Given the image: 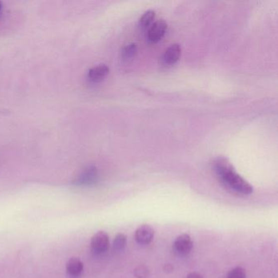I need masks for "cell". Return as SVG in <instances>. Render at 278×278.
Returning <instances> with one entry per match:
<instances>
[{"label": "cell", "mask_w": 278, "mask_h": 278, "mask_svg": "<svg viewBox=\"0 0 278 278\" xmlns=\"http://www.w3.org/2000/svg\"><path fill=\"white\" fill-rule=\"evenodd\" d=\"M155 231L149 225H140L135 233V238L137 243L140 245H148L154 239Z\"/></svg>", "instance_id": "4"}, {"label": "cell", "mask_w": 278, "mask_h": 278, "mask_svg": "<svg viewBox=\"0 0 278 278\" xmlns=\"http://www.w3.org/2000/svg\"><path fill=\"white\" fill-rule=\"evenodd\" d=\"M109 67L102 64V65H96L90 69L87 77L91 82H101L106 78V76L109 74Z\"/></svg>", "instance_id": "6"}, {"label": "cell", "mask_w": 278, "mask_h": 278, "mask_svg": "<svg viewBox=\"0 0 278 278\" xmlns=\"http://www.w3.org/2000/svg\"><path fill=\"white\" fill-rule=\"evenodd\" d=\"M136 51H137V47L136 44L127 45V47L123 48L122 56L123 59H130L136 55Z\"/></svg>", "instance_id": "13"}, {"label": "cell", "mask_w": 278, "mask_h": 278, "mask_svg": "<svg viewBox=\"0 0 278 278\" xmlns=\"http://www.w3.org/2000/svg\"><path fill=\"white\" fill-rule=\"evenodd\" d=\"M2 2H0V13L2 12Z\"/></svg>", "instance_id": "15"}, {"label": "cell", "mask_w": 278, "mask_h": 278, "mask_svg": "<svg viewBox=\"0 0 278 278\" xmlns=\"http://www.w3.org/2000/svg\"><path fill=\"white\" fill-rule=\"evenodd\" d=\"M154 17H155V12L154 11L149 10V11H145L139 20V25L140 28L143 29H147L148 27L151 25Z\"/></svg>", "instance_id": "11"}, {"label": "cell", "mask_w": 278, "mask_h": 278, "mask_svg": "<svg viewBox=\"0 0 278 278\" xmlns=\"http://www.w3.org/2000/svg\"><path fill=\"white\" fill-rule=\"evenodd\" d=\"M167 28V23L165 20H159L156 21L149 28L147 34L148 39L152 42H157L160 41L163 38V36L165 35Z\"/></svg>", "instance_id": "5"}, {"label": "cell", "mask_w": 278, "mask_h": 278, "mask_svg": "<svg viewBox=\"0 0 278 278\" xmlns=\"http://www.w3.org/2000/svg\"><path fill=\"white\" fill-rule=\"evenodd\" d=\"M83 271V263L78 258H71L67 262L66 272L70 278H78Z\"/></svg>", "instance_id": "8"}, {"label": "cell", "mask_w": 278, "mask_h": 278, "mask_svg": "<svg viewBox=\"0 0 278 278\" xmlns=\"http://www.w3.org/2000/svg\"><path fill=\"white\" fill-rule=\"evenodd\" d=\"M187 278H203L202 275L198 273H191L188 275Z\"/></svg>", "instance_id": "14"}, {"label": "cell", "mask_w": 278, "mask_h": 278, "mask_svg": "<svg viewBox=\"0 0 278 278\" xmlns=\"http://www.w3.org/2000/svg\"><path fill=\"white\" fill-rule=\"evenodd\" d=\"M181 54V47L179 44H172L170 46L163 56V60L167 65H174L178 61Z\"/></svg>", "instance_id": "9"}, {"label": "cell", "mask_w": 278, "mask_h": 278, "mask_svg": "<svg viewBox=\"0 0 278 278\" xmlns=\"http://www.w3.org/2000/svg\"><path fill=\"white\" fill-rule=\"evenodd\" d=\"M109 249V238L105 232L96 233L91 240V250L96 256H101Z\"/></svg>", "instance_id": "2"}, {"label": "cell", "mask_w": 278, "mask_h": 278, "mask_svg": "<svg viewBox=\"0 0 278 278\" xmlns=\"http://www.w3.org/2000/svg\"><path fill=\"white\" fill-rule=\"evenodd\" d=\"M97 178V171L94 167H88L84 172L78 176L74 181V184L78 185H88L93 184Z\"/></svg>", "instance_id": "7"}, {"label": "cell", "mask_w": 278, "mask_h": 278, "mask_svg": "<svg viewBox=\"0 0 278 278\" xmlns=\"http://www.w3.org/2000/svg\"><path fill=\"white\" fill-rule=\"evenodd\" d=\"M127 236L124 234H117L113 243V251L116 253L123 252L127 246Z\"/></svg>", "instance_id": "10"}, {"label": "cell", "mask_w": 278, "mask_h": 278, "mask_svg": "<svg viewBox=\"0 0 278 278\" xmlns=\"http://www.w3.org/2000/svg\"><path fill=\"white\" fill-rule=\"evenodd\" d=\"M215 170L225 185L237 193L249 195L253 193V187L245 179L237 173L231 163L225 158H218L215 162Z\"/></svg>", "instance_id": "1"}, {"label": "cell", "mask_w": 278, "mask_h": 278, "mask_svg": "<svg viewBox=\"0 0 278 278\" xmlns=\"http://www.w3.org/2000/svg\"><path fill=\"white\" fill-rule=\"evenodd\" d=\"M193 247H194L193 240L191 237L187 234H181L177 237L173 244L174 250L180 256L189 255L191 252Z\"/></svg>", "instance_id": "3"}, {"label": "cell", "mask_w": 278, "mask_h": 278, "mask_svg": "<svg viewBox=\"0 0 278 278\" xmlns=\"http://www.w3.org/2000/svg\"><path fill=\"white\" fill-rule=\"evenodd\" d=\"M247 272L242 267H236L230 270L226 278H246Z\"/></svg>", "instance_id": "12"}]
</instances>
